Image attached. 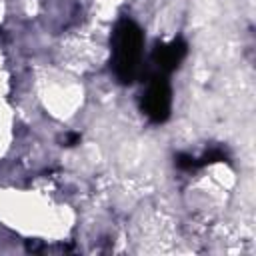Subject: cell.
I'll return each mask as SVG.
<instances>
[{
	"mask_svg": "<svg viewBox=\"0 0 256 256\" xmlns=\"http://www.w3.org/2000/svg\"><path fill=\"white\" fill-rule=\"evenodd\" d=\"M142 30L132 20H122L112 38V68L122 84H130L142 70Z\"/></svg>",
	"mask_w": 256,
	"mask_h": 256,
	"instance_id": "1",
	"label": "cell"
},
{
	"mask_svg": "<svg viewBox=\"0 0 256 256\" xmlns=\"http://www.w3.org/2000/svg\"><path fill=\"white\" fill-rule=\"evenodd\" d=\"M172 108V90L166 80V74H154L148 80L142 98V110L152 122H164L170 116Z\"/></svg>",
	"mask_w": 256,
	"mask_h": 256,
	"instance_id": "2",
	"label": "cell"
},
{
	"mask_svg": "<svg viewBox=\"0 0 256 256\" xmlns=\"http://www.w3.org/2000/svg\"><path fill=\"white\" fill-rule=\"evenodd\" d=\"M184 56H186V44L180 38H176L172 42L158 44L154 48L152 62H154L158 74H168V72H172V70H176L180 66Z\"/></svg>",
	"mask_w": 256,
	"mask_h": 256,
	"instance_id": "3",
	"label": "cell"
}]
</instances>
